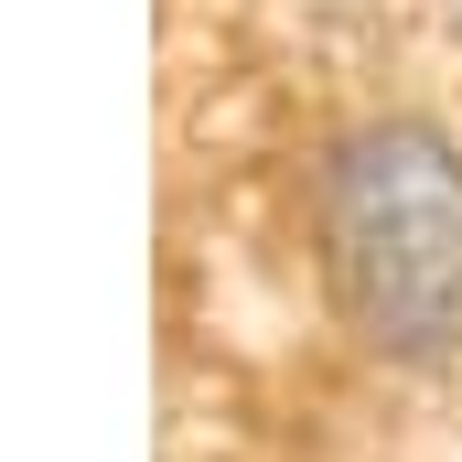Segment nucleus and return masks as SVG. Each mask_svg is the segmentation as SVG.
Instances as JSON below:
<instances>
[{
  "label": "nucleus",
  "mask_w": 462,
  "mask_h": 462,
  "mask_svg": "<svg viewBox=\"0 0 462 462\" xmlns=\"http://www.w3.org/2000/svg\"><path fill=\"white\" fill-rule=\"evenodd\" d=\"M323 258L376 355L462 345V151L430 118H365L323 162Z\"/></svg>",
  "instance_id": "1"
}]
</instances>
